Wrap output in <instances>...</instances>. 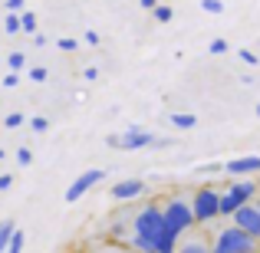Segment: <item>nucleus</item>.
<instances>
[{"label":"nucleus","instance_id":"nucleus-1","mask_svg":"<svg viewBox=\"0 0 260 253\" xmlns=\"http://www.w3.org/2000/svg\"><path fill=\"white\" fill-rule=\"evenodd\" d=\"M257 237L244 234L241 227H234V224H228V227L214 230V240L208 243L211 253H257Z\"/></svg>","mask_w":260,"mask_h":253},{"label":"nucleus","instance_id":"nucleus-2","mask_svg":"<svg viewBox=\"0 0 260 253\" xmlns=\"http://www.w3.org/2000/svg\"><path fill=\"white\" fill-rule=\"evenodd\" d=\"M161 207V227L175 237H184L191 227H194V214H191V204L184 197H172L168 204H158Z\"/></svg>","mask_w":260,"mask_h":253},{"label":"nucleus","instance_id":"nucleus-3","mask_svg":"<svg viewBox=\"0 0 260 253\" xmlns=\"http://www.w3.org/2000/svg\"><path fill=\"white\" fill-rule=\"evenodd\" d=\"M257 197V181H231V188L217 197V217H231L241 204Z\"/></svg>","mask_w":260,"mask_h":253},{"label":"nucleus","instance_id":"nucleus-4","mask_svg":"<svg viewBox=\"0 0 260 253\" xmlns=\"http://www.w3.org/2000/svg\"><path fill=\"white\" fill-rule=\"evenodd\" d=\"M109 148H122V152H139V148H155V135L142 125H128L125 135H109Z\"/></svg>","mask_w":260,"mask_h":253},{"label":"nucleus","instance_id":"nucleus-5","mask_svg":"<svg viewBox=\"0 0 260 253\" xmlns=\"http://www.w3.org/2000/svg\"><path fill=\"white\" fill-rule=\"evenodd\" d=\"M132 230L142 234V237H148V240L155 243V237L161 234V207L158 204H145V207L132 217Z\"/></svg>","mask_w":260,"mask_h":253},{"label":"nucleus","instance_id":"nucleus-6","mask_svg":"<svg viewBox=\"0 0 260 253\" xmlns=\"http://www.w3.org/2000/svg\"><path fill=\"white\" fill-rule=\"evenodd\" d=\"M217 197H221V194H217L211 184L198 191L194 201H191V214H194V224H211V221H214V217H217Z\"/></svg>","mask_w":260,"mask_h":253},{"label":"nucleus","instance_id":"nucleus-7","mask_svg":"<svg viewBox=\"0 0 260 253\" xmlns=\"http://www.w3.org/2000/svg\"><path fill=\"white\" fill-rule=\"evenodd\" d=\"M231 224H234V227H241L244 234H250V237H257V240H260V210L250 201L241 204V207L231 214Z\"/></svg>","mask_w":260,"mask_h":253},{"label":"nucleus","instance_id":"nucleus-8","mask_svg":"<svg viewBox=\"0 0 260 253\" xmlns=\"http://www.w3.org/2000/svg\"><path fill=\"white\" fill-rule=\"evenodd\" d=\"M99 181H106V171L102 168H92V171H83V174L76 177V181L70 184V188H66V204H73V201H79V197L86 194L89 188H92V184H99Z\"/></svg>","mask_w":260,"mask_h":253},{"label":"nucleus","instance_id":"nucleus-9","mask_svg":"<svg viewBox=\"0 0 260 253\" xmlns=\"http://www.w3.org/2000/svg\"><path fill=\"white\" fill-rule=\"evenodd\" d=\"M224 171L234 177H247V174H260V155H244V158H231Z\"/></svg>","mask_w":260,"mask_h":253},{"label":"nucleus","instance_id":"nucleus-10","mask_svg":"<svg viewBox=\"0 0 260 253\" xmlns=\"http://www.w3.org/2000/svg\"><path fill=\"white\" fill-rule=\"evenodd\" d=\"M142 191H145V181H142V177H125V181L112 184V197L115 201H132V197H139Z\"/></svg>","mask_w":260,"mask_h":253},{"label":"nucleus","instance_id":"nucleus-11","mask_svg":"<svg viewBox=\"0 0 260 253\" xmlns=\"http://www.w3.org/2000/svg\"><path fill=\"white\" fill-rule=\"evenodd\" d=\"M175 253H211V250H208V240H204V237H188V240L175 243Z\"/></svg>","mask_w":260,"mask_h":253},{"label":"nucleus","instance_id":"nucleus-12","mask_svg":"<svg viewBox=\"0 0 260 253\" xmlns=\"http://www.w3.org/2000/svg\"><path fill=\"white\" fill-rule=\"evenodd\" d=\"M128 250H135V253H155V243L148 240V237H142V234H132V237H128Z\"/></svg>","mask_w":260,"mask_h":253},{"label":"nucleus","instance_id":"nucleus-13","mask_svg":"<svg viewBox=\"0 0 260 253\" xmlns=\"http://www.w3.org/2000/svg\"><path fill=\"white\" fill-rule=\"evenodd\" d=\"M23 243H26V234H23V230H17V227H13V230H10V240H7V250H4V253H23Z\"/></svg>","mask_w":260,"mask_h":253},{"label":"nucleus","instance_id":"nucleus-14","mask_svg":"<svg viewBox=\"0 0 260 253\" xmlns=\"http://www.w3.org/2000/svg\"><path fill=\"white\" fill-rule=\"evenodd\" d=\"M172 125L175 128H194L198 125V115H191V112H172Z\"/></svg>","mask_w":260,"mask_h":253},{"label":"nucleus","instance_id":"nucleus-15","mask_svg":"<svg viewBox=\"0 0 260 253\" xmlns=\"http://www.w3.org/2000/svg\"><path fill=\"white\" fill-rule=\"evenodd\" d=\"M7 66H10V73H23L26 69V53L23 50H13L10 56H7Z\"/></svg>","mask_w":260,"mask_h":253},{"label":"nucleus","instance_id":"nucleus-16","mask_svg":"<svg viewBox=\"0 0 260 253\" xmlns=\"http://www.w3.org/2000/svg\"><path fill=\"white\" fill-rule=\"evenodd\" d=\"M152 17L158 20V23H172V7H168V4H155L152 7Z\"/></svg>","mask_w":260,"mask_h":253},{"label":"nucleus","instance_id":"nucleus-17","mask_svg":"<svg viewBox=\"0 0 260 253\" xmlns=\"http://www.w3.org/2000/svg\"><path fill=\"white\" fill-rule=\"evenodd\" d=\"M20 30L23 33H37V17L30 10H20Z\"/></svg>","mask_w":260,"mask_h":253},{"label":"nucleus","instance_id":"nucleus-18","mask_svg":"<svg viewBox=\"0 0 260 253\" xmlns=\"http://www.w3.org/2000/svg\"><path fill=\"white\" fill-rule=\"evenodd\" d=\"M208 53H214V56H224V53H231V43H228V40H221V37H217V40H211Z\"/></svg>","mask_w":260,"mask_h":253},{"label":"nucleus","instance_id":"nucleus-19","mask_svg":"<svg viewBox=\"0 0 260 253\" xmlns=\"http://www.w3.org/2000/svg\"><path fill=\"white\" fill-rule=\"evenodd\" d=\"M10 230H13V221H0V253L7 250V240H10Z\"/></svg>","mask_w":260,"mask_h":253},{"label":"nucleus","instance_id":"nucleus-20","mask_svg":"<svg viewBox=\"0 0 260 253\" xmlns=\"http://www.w3.org/2000/svg\"><path fill=\"white\" fill-rule=\"evenodd\" d=\"M4 30H7V33H20V13H10V10H7Z\"/></svg>","mask_w":260,"mask_h":253},{"label":"nucleus","instance_id":"nucleus-21","mask_svg":"<svg viewBox=\"0 0 260 253\" xmlns=\"http://www.w3.org/2000/svg\"><path fill=\"white\" fill-rule=\"evenodd\" d=\"M4 125H7V128H17V125H26V115H23V112H10V115H7V119H4Z\"/></svg>","mask_w":260,"mask_h":253},{"label":"nucleus","instance_id":"nucleus-22","mask_svg":"<svg viewBox=\"0 0 260 253\" xmlns=\"http://www.w3.org/2000/svg\"><path fill=\"white\" fill-rule=\"evenodd\" d=\"M201 10L204 13H224V4L221 0H201Z\"/></svg>","mask_w":260,"mask_h":253},{"label":"nucleus","instance_id":"nucleus-23","mask_svg":"<svg viewBox=\"0 0 260 253\" xmlns=\"http://www.w3.org/2000/svg\"><path fill=\"white\" fill-rule=\"evenodd\" d=\"M237 56H241V59H244V63H247V66H257V63H260L254 50H237Z\"/></svg>","mask_w":260,"mask_h":253},{"label":"nucleus","instance_id":"nucleus-24","mask_svg":"<svg viewBox=\"0 0 260 253\" xmlns=\"http://www.w3.org/2000/svg\"><path fill=\"white\" fill-rule=\"evenodd\" d=\"M46 76H50V73H46L43 66H33V69H30V79H33V83H46Z\"/></svg>","mask_w":260,"mask_h":253},{"label":"nucleus","instance_id":"nucleus-25","mask_svg":"<svg viewBox=\"0 0 260 253\" xmlns=\"http://www.w3.org/2000/svg\"><path fill=\"white\" fill-rule=\"evenodd\" d=\"M59 50H66V53H76V50H79V40H70V37H63V40H59Z\"/></svg>","mask_w":260,"mask_h":253},{"label":"nucleus","instance_id":"nucleus-26","mask_svg":"<svg viewBox=\"0 0 260 253\" xmlns=\"http://www.w3.org/2000/svg\"><path fill=\"white\" fill-rule=\"evenodd\" d=\"M30 128H33V132H46V128H50V122H46L43 115H37V119H30Z\"/></svg>","mask_w":260,"mask_h":253},{"label":"nucleus","instance_id":"nucleus-27","mask_svg":"<svg viewBox=\"0 0 260 253\" xmlns=\"http://www.w3.org/2000/svg\"><path fill=\"white\" fill-rule=\"evenodd\" d=\"M17 161H20V165H30V161H33V152H30V148H20V152H17Z\"/></svg>","mask_w":260,"mask_h":253},{"label":"nucleus","instance_id":"nucleus-28","mask_svg":"<svg viewBox=\"0 0 260 253\" xmlns=\"http://www.w3.org/2000/svg\"><path fill=\"white\" fill-rule=\"evenodd\" d=\"M198 171H201V174H221V171H224V165H201Z\"/></svg>","mask_w":260,"mask_h":253},{"label":"nucleus","instance_id":"nucleus-29","mask_svg":"<svg viewBox=\"0 0 260 253\" xmlns=\"http://www.w3.org/2000/svg\"><path fill=\"white\" fill-rule=\"evenodd\" d=\"M23 7H26V0H7V10L10 13H20Z\"/></svg>","mask_w":260,"mask_h":253},{"label":"nucleus","instance_id":"nucleus-30","mask_svg":"<svg viewBox=\"0 0 260 253\" xmlns=\"http://www.w3.org/2000/svg\"><path fill=\"white\" fill-rule=\"evenodd\" d=\"M13 188V174H0V191H10Z\"/></svg>","mask_w":260,"mask_h":253},{"label":"nucleus","instance_id":"nucleus-31","mask_svg":"<svg viewBox=\"0 0 260 253\" xmlns=\"http://www.w3.org/2000/svg\"><path fill=\"white\" fill-rule=\"evenodd\" d=\"M17 83H20V73H10V76H4V86H7V89H13Z\"/></svg>","mask_w":260,"mask_h":253},{"label":"nucleus","instance_id":"nucleus-32","mask_svg":"<svg viewBox=\"0 0 260 253\" xmlns=\"http://www.w3.org/2000/svg\"><path fill=\"white\" fill-rule=\"evenodd\" d=\"M86 43L89 46H99V33H95V30H86Z\"/></svg>","mask_w":260,"mask_h":253},{"label":"nucleus","instance_id":"nucleus-33","mask_svg":"<svg viewBox=\"0 0 260 253\" xmlns=\"http://www.w3.org/2000/svg\"><path fill=\"white\" fill-rule=\"evenodd\" d=\"M83 76L89 79V83H95V79H99V69H95V66H89V69L83 73Z\"/></svg>","mask_w":260,"mask_h":253},{"label":"nucleus","instance_id":"nucleus-34","mask_svg":"<svg viewBox=\"0 0 260 253\" xmlns=\"http://www.w3.org/2000/svg\"><path fill=\"white\" fill-rule=\"evenodd\" d=\"M106 253H135V250H128V247H112V250H106Z\"/></svg>","mask_w":260,"mask_h":253},{"label":"nucleus","instance_id":"nucleus-35","mask_svg":"<svg viewBox=\"0 0 260 253\" xmlns=\"http://www.w3.org/2000/svg\"><path fill=\"white\" fill-rule=\"evenodd\" d=\"M139 4H142V7H145V10H152V7H155V4H158V0H139Z\"/></svg>","mask_w":260,"mask_h":253},{"label":"nucleus","instance_id":"nucleus-36","mask_svg":"<svg viewBox=\"0 0 260 253\" xmlns=\"http://www.w3.org/2000/svg\"><path fill=\"white\" fill-rule=\"evenodd\" d=\"M4 158H7V152H4V148H0V161H4Z\"/></svg>","mask_w":260,"mask_h":253},{"label":"nucleus","instance_id":"nucleus-37","mask_svg":"<svg viewBox=\"0 0 260 253\" xmlns=\"http://www.w3.org/2000/svg\"><path fill=\"white\" fill-rule=\"evenodd\" d=\"M257 119H260V102H257Z\"/></svg>","mask_w":260,"mask_h":253},{"label":"nucleus","instance_id":"nucleus-38","mask_svg":"<svg viewBox=\"0 0 260 253\" xmlns=\"http://www.w3.org/2000/svg\"><path fill=\"white\" fill-rule=\"evenodd\" d=\"M254 207H257V210H260V197H257V204H254Z\"/></svg>","mask_w":260,"mask_h":253},{"label":"nucleus","instance_id":"nucleus-39","mask_svg":"<svg viewBox=\"0 0 260 253\" xmlns=\"http://www.w3.org/2000/svg\"><path fill=\"white\" fill-rule=\"evenodd\" d=\"M158 4H168V0H158Z\"/></svg>","mask_w":260,"mask_h":253},{"label":"nucleus","instance_id":"nucleus-40","mask_svg":"<svg viewBox=\"0 0 260 253\" xmlns=\"http://www.w3.org/2000/svg\"><path fill=\"white\" fill-rule=\"evenodd\" d=\"M89 253H95V250H89Z\"/></svg>","mask_w":260,"mask_h":253},{"label":"nucleus","instance_id":"nucleus-41","mask_svg":"<svg viewBox=\"0 0 260 253\" xmlns=\"http://www.w3.org/2000/svg\"><path fill=\"white\" fill-rule=\"evenodd\" d=\"M257 253H260V250H257Z\"/></svg>","mask_w":260,"mask_h":253}]
</instances>
